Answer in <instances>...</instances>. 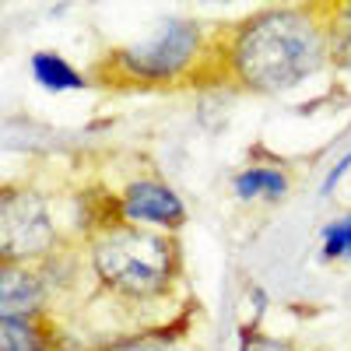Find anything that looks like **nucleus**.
I'll return each mask as SVG.
<instances>
[{
	"instance_id": "obj_3",
	"label": "nucleus",
	"mask_w": 351,
	"mask_h": 351,
	"mask_svg": "<svg viewBox=\"0 0 351 351\" xmlns=\"http://www.w3.org/2000/svg\"><path fill=\"white\" fill-rule=\"evenodd\" d=\"M56 243L46 200L32 190H4L0 197V256L4 263H32Z\"/></svg>"
},
{
	"instance_id": "obj_4",
	"label": "nucleus",
	"mask_w": 351,
	"mask_h": 351,
	"mask_svg": "<svg viewBox=\"0 0 351 351\" xmlns=\"http://www.w3.org/2000/svg\"><path fill=\"white\" fill-rule=\"evenodd\" d=\"M197 49H200V25L197 21H169L155 36L120 49L116 53V64L130 77L169 81L193 64Z\"/></svg>"
},
{
	"instance_id": "obj_14",
	"label": "nucleus",
	"mask_w": 351,
	"mask_h": 351,
	"mask_svg": "<svg viewBox=\"0 0 351 351\" xmlns=\"http://www.w3.org/2000/svg\"><path fill=\"white\" fill-rule=\"evenodd\" d=\"M348 165H351V152H348V155H344V162H341V165H337V169H334V172L327 176V183H324V193H330V190L337 186V180H341V176L348 172Z\"/></svg>"
},
{
	"instance_id": "obj_9",
	"label": "nucleus",
	"mask_w": 351,
	"mask_h": 351,
	"mask_svg": "<svg viewBox=\"0 0 351 351\" xmlns=\"http://www.w3.org/2000/svg\"><path fill=\"white\" fill-rule=\"evenodd\" d=\"M0 344L4 351H43V334L32 316H0Z\"/></svg>"
},
{
	"instance_id": "obj_10",
	"label": "nucleus",
	"mask_w": 351,
	"mask_h": 351,
	"mask_svg": "<svg viewBox=\"0 0 351 351\" xmlns=\"http://www.w3.org/2000/svg\"><path fill=\"white\" fill-rule=\"evenodd\" d=\"M324 256L327 260L351 256V215H341L330 225H324Z\"/></svg>"
},
{
	"instance_id": "obj_8",
	"label": "nucleus",
	"mask_w": 351,
	"mask_h": 351,
	"mask_svg": "<svg viewBox=\"0 0 351 351\" xmlns=\"http://www.w3.org/2000/svg\"><path fill=\"white\" fill-rule=\"evenodd\" d=\"M32 74L43 88H49V92H74V88L84 84L81 74L56 53H36L32 56Z\"/></svg>"
},
{
	"instance_id": "obj_13",
	"label": "nucleus",
	"mask_w": 351,
	"mask_h": 351,
	"mask_svg": "<svg viewBox=\"0 0 351 351\" xmlns=\"http://www.w3.org/2000/svg\"><path fill=\"white\" fill-rule=\"evenodd\" d=\"M239 351H295V344H288L281 337H267V334H246L239 341Z\"/></svg>"
},
{
	"instance_id": "obj_6",
	"label": "nucleus",
	"mask_w": 351,
	"mask_h": 351,
	"mask_svg": "<svg viewBox=\"0 0 351 351\" xmlns=\"http://www.w3.org/2000/svg\"><path fill=\"white\" fill-rule=\"evenodd\" d=\"M46 299L43 278L28 263H4L0 267V316H32Z\"/></svg>"
},
{
	"instance_id": "obj_5",
	"label": "nucleus",
	"mask_w": 351,
	"mask_h": 351,
	"mask_svg": "<svg viewBox=\"0 0 351 351\" xmlns=\"http://www.w3.org/2000/svg\"><path fill=\"white\" fill-rule=\"evenodd\" d=\"M120 208H123V221L158 225L165 232L180 228L186 221L183 200L176 197L165 183H158V180H134L123 190V197H120Z\"/></svg>"
},
{
	"instance_id": "obj_12",
	"label": "nucleus",
	"mask_w": 351,
	"mask_h": 351,
	"mask_svg": "<svg viewBox=\"0 0 351 351\" xmlns=\"http://www.w3.org/2000/svg\"><path fill=\"white\" fill-rule=\"evenodd\" d=\"M112 351H176L165 337H155V334H141V337H127L120 341Z\"/></svg>"
},
{
	"instance_id": "obj_7",
	"label": "nucleus",
	"mask_w": 351,
	"mask_h": 351,
	"mask_svg": "<svg viewBox=\"0 0 351 351\" xmlns=\"http://www.w3.org/2000/svg\"><path fill=\"white\" fill-rule=\"evenodd\" d=\"M285 190H288V176L281 169L253 165L236 176V193L243 200H278V197H285Z\"/></svg>"
},
{
	"instance_id": "obj_2",
	"label": "nucleus",
	"mask_w": 351,
	"mask_h": 351,
	"mask_svg": "<svg viewBox=\"0 0 351 351\" xmlns=\"http://www.w3.org/2000/svg\"><path fill=\"white\" fill-rule=\"evenodd\" d=\"M176 263H180V250L169 236L137 228V225H120L112 232L92 243V267L102 278L106 288L127 299H155L165 295Z\"/></svg>"
},
{
	"instance_id": "obj_1",
	"label": "nucleus",
	"mask_w": 351,
	"mask_h": 351,
	"mask_svg": "<svg viewBox=\"0 0 351 351\" xmlns=\"http://www.w3.org/2000/svg\"><path fill=\"white\" fill-rule=\"evenodd\" d=\"M330 56V28L309 8H267L246 18L228 46V64L253 92H288Z\"/></svg>"
},
{
	"instance_id": "obj_11",
	"label": "nucleus",
	"mask_w": 351,
	"mask_h": 351,
	"mask_svg": "<svg viewBox=\"0 0 351 351\" xmlns=\"http://www.w3.org/2000/svg\"><path fill=\"white\" fill-rule=\"evenodd\" d=\"M330 60L351 71V8L337 11V25L330 28Z\"/></svg>"
}]
</instances>
